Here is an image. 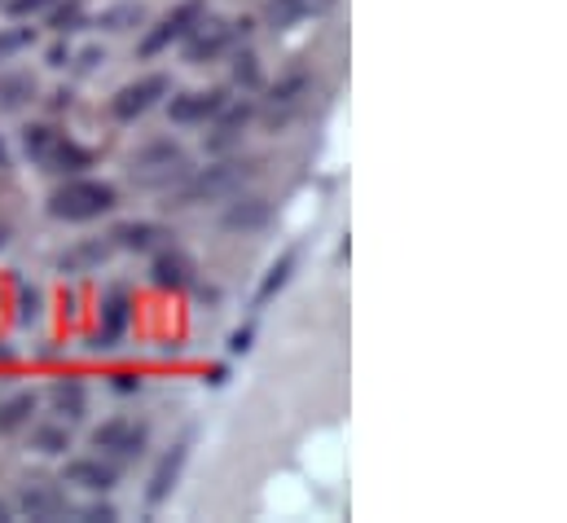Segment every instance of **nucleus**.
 <instances>
[{"label":"nucleus","mask_w":567,"mask_h":523,"mask_svg":"<svg viewBox=\"0 0 567 523\" xmlns=\"http://www.w3.org/2000/svg\"><path fill=\"white\" fill-rule=\"evenodd\" d=\"M0 172H9V145L0 141Z\"/></svg>","instance_id":"nucleus-36"},{"label":"nucleus","mask_w":567,"mask_h":523,"mask_svg":"<svg viewBox=\"0 0 567 523\" xmlns=\"http://www.w3.org/2000/svg\"><path fill=\"white\" fill-rule=\"evenodd\" d=\"M18 317H22V321H35V317H40V290H27V286H22V312H18Z\"/></svg>","instance_id":"nucleus-31"},{"label":"nucleus","mask_w":567,"mask_h":523,"mask_svg":"<svg viewBox=\"0 0 567 523\" xmlns=\"http://www.w3.org/2000/svg\"><path fill=\"white\" fill-rule=\"evenodd\" d=\"M128 172L145 189H172L181 176H189V154L176 141H150L145 150L133 154Z\"/></svg>","instance_id":"nucleus-2"},{"label":"nucleus","mask_w":567,"mask_h":523,"mask_svg":"<svg viewBox=\"0 0 567 523\" xmlns=\"http://www.w3.org/2000/svg\"><path fill=\"white\" fill-rule=\"evenodd\" d=\"M145 440H150V427L137 422V418H111L93 431V444L102 453H115V458H142Z\"/></svg>","instance_id":"nucleus-4"},{"label":"nucleus","mask_w":567,"mask_h":523,"mask_svg":"<svg viewBox=\"0 0 567 523\" xmlns=\"http://www.w3.org/2000/svg\"><path fill=\"white\" fill-rule=\"evenodd\" d=\"M49 400H53V413H58L62 422H80L84 409H89V392H84L80 379H58L53 392H49Z\"/></svg>","instance_id":"nucleus-16"},{"label":"nucleus","mask_w":567,"mask_h":523,"mask_svg":"<svg viewBox=\"0 0 567 523\" xmlns=\"http://www.w3.org/2000/svg\"><path fill=\"white\" fill-rule=\"evenodd\" d=\"M80 520L84 523H111L115 520V506H106V502H102V506H84V511H80Z\"/></svg>","instance_id":"nucleus-32"},{"label":"nucleus","mask_w":567,"mask_h":523,"mask_svg":"<svg viewBox=\"0 0 567 523\" xmlns=\"http://www.w3.org/2000/svg\"><path fill=\"white\" fill-rule=\"evenodd\" d=\"M9 520V506H4V502H0V523Z\"/></svg>","instance_id":"nucleus-39"},{"label":"nucleus","mask_w":567,"mask_h":523,"mask_svg":"<svg viewBox=\"0 0 567 523\" xmlns=\"http://www.w3.org/2000/svg\"><path fill=\"white\" fill-rule=\"evenodd\" d=\"M185 462H189V440L172 444V453H167V458L154 466V475H150V489H145V502H150V506H163V502H167V493L176 489V480H181Z\"/></svg>","instance_id":"nucleus-10"},{"label":"nucleus","mask_w":567,"mask_h":523,"mask_svg":"<svg viewBox=\"0 0 567 523\" xmlns=\"http://www.w3.org/2000/svg\"><path fill=\"white\" fill-rule=\"evenodd\" d=\"M49 4H58V0H4V9H9L13 18H27V13H40V9H49Z\"/></svg>","instance_id":"nucleus-30"},{"label":"nucleus","mask_w":567,"mask_h":523,"mask_svg":"<svg viewBox=\"0 0 567 523\" xmlns=\"http://www.w3.org/2000/svg\"><path fill=\"white\" fill-rule=\"evenodd\" d=\"M115 480H120V471H115L111 462H102V458H80V462H71L66 475H62V484H75V489H84V493H111Z\"/></svg>","instance_id":"nucleus-11"},{"label":"nucleus","mask_w":567,"mask_h":523,"mask_svg":"<svg viewBox=\"0 0 567 523\" xmlns=\"http://www.w3.org/2000/svg\"><path fill=\"white\" fill-rule=\"evenodd\" d=\"M40 167L62 172V176H75V172H84V167H89V150H84V145H75V141H66V136H58L53 154H49Z\"/></svg>","instance_id":"nucleus-19"},{"label":"nucleus","mask_w":567,"mask_h":523,"mask_svg":"<svg viewBox=\"0 0 567 523\" xmlns=\"http://www.w3.org/2000/svg\"><path fill=\"white\" fill-rule=\"evenodd\" d=\"M163 238H172L163 225H150V221H137V225H120L115 234H111V243L115 247H124V252H154V247H163Z\"/></svg>","instance_id":"nucleus-17"},{"label":"nucleus","mask_w":567,"mask_h":523,"mask_svg":"<svg viewBox=\"0 0 567 523\" xmlns=\"http://www.w3.org/2000/svg\"><path fill=\"white\" fill-rule=\"evenodd\" d=\"M31 444H35L40 453H66V449H71V431H66V422H58V427H35V431H31Z\"/></svg>","instance_id":"nucleus-25"},{"label":"nucleus","mask_w":567,"mask_h":523,"mask_svg":"<svg viewBox=\"0 0 567 523\" xmlns=\"http://www.w3.org/2000/svg\"><path fill=\"white\" fill-rule=\"evenodd\" d=\"M49 62H53V66H66V49H62V44H58V49H53V53H49Z\"/></svg>","instance_id":"nucleus-35"},{"label":"nucleus","mask_w":567,"mask_h":523,"mask_svg":"<svg viewBox=\"0 0 567 523\" xmlns=\"http://www.w3.org/2000/svg\"><path fill=\"white\" fill-rule=\"evenodd\" d=\"M203 13V0H185V4H176L167 18H158V27L154 31H145L142 40V58H154V53H163L172 40H181L189 27H194V18Z\"/></svg>","instance_id":"nucleus-7"},{"label":"nucleus","mask_w":567,"mask_h":523,"mask_svg":"<svg viewBox=\"0 0 567 523\" xmlns=\"http://www.w3.org/2000/svg\"><path fill=\"white\" fill-rule=\"evenodd\" d=\"M225 102H229V98H225L220 89H207V93H181V98H172L167 115H172V124H203V120L220 115Z\"/></svg>","instance_id":"nucleus-9"},{"label":"nucleus","mask_w":567,"mask_h":523,"mask_svg":"<svg viewBox=\"0 0 567 523\" xmlns=\"http://www.w3.org/2000/svg\"><path fill=\"white\" fill-rule=\"evenodd\" d=\"M163 93H167V75H145V80H137V84H124V89L111 98V115L128 124V120L145 115Z\"/></svg>","instance_id":"nucleus-6"},{"label":"nucleus","mask_w":567,"mask_h":523,"mask_svg":"<svg viewBox=\"0 0 567 523\" xmlns=\"http://www.w3.org/2000/svg\"><path fill=\"white\" fill-rule=\"evenodd\" d=\"M4 243H9V229H4V225H0V247H4Z\"/></svg>","instance_id":"nucleus-38"},{"label":"nucleus","mask_w":567,"mask_h":523,"mask_svg":"<svg viewBox=\"0 0 567 523\" xmlns=\"http://www.w3.org/2000/svg\"><path fill=\"white\" fill-rule=\"evenodd\" d=\"M111 252H115V243H111V238H93V243L71 247L66 256H58V268H62V273H89V268L106 264V256H111Z\"/></svg>","instance_id":"nucleus-18"},{"label":"nucleus","mask_w":567,"mask_h":523,"mask_svg":"<svg viewBox=\"0 0 567 523\" xmlns=\"http://www.w3.org/2000/svg\"><path fill=\"white\" fill-rule=\"evenodd\" d=\"M295 264H299V252H295V247H286L282 256L274 260V268L265 273V281H260V290H256V308H265V304H269V299H274V295L282 290L286 281H290V273H295Z\"/></svg>","instance_id":"nucleus-20"},{"label":"nucleus","mask_w":567,"mask_h":523,"mask_svg":"<svg viewBox=\"0 0 567 523\" xmlns=\"http://www.w3.org/2000/svg\"><path fill=\"white\" fill-rule=\"evenodd\" d=\"M18 511L27 520H58V515H66V493L58 484H49V480H31L22 489V498H18Z\"/></svg>","instance_id":"nucleus-8"},{"label":"nucleus","mask_w":567,"mask_h":523,"mask_svg":"<svg viewBox=\"0 0 567 523\" xmlns=\"http://www.w3.org/2000/svg\"><path fill=\"white\" fill-rule=\"evenodd\" d=\"M185 40V58L189 62H212L216 53H225L229 49V40H234V27L225 22V18H194V27L181 35Z\"/></svg>","instance_id":"nucleus-5"},{"label":"nucleus","mask_w":567,"mask_h":523,"mask_svg":"<svg viewBox=\"0 0 567 523\" xmlns=\"http://www.w3.org/2000/svg\"><path fill=\"white\" fill-rule=\"evenodd\" d=\"M80 13H84V4H80V0H66L62 9H53L49 27H53V31H75V27H80Z\"/></svg>","instance_id":"nucleus-29"},{"label":"nucleus","mask_w":567,"mask_h":523,"mask_svg":"<svg viewBox=\"0 0 567 523\" xmlns=\"http://www.w3.org/2000/svg\"><path fill=\"white\" fill-rule=\"evenodd\" d=\"M334 0H269L265 4V22L269 27H295V22H303V18H317V13H326Z\"/></svg>","instance_id":"nucleus-14"},{"label":"nucleus","mask_w":567,"mask_h":523,"mask_svg":"<svg viewBox=\"0 0 567 523\" xmlns=\"http://www.w3.org/2000/svg\"><path fill=\"white\" fill-rule=\"evenodd\" d=\"M31 98H35V80H31V75H22V71L0 75V111H18V106H27Z\"/></svg>","instance_id":"nucleus-22"},{"label":"nucleus","mask_w":567,"mask_h":523,"mask_svg":"<svg viewBox=\"0 0 567 523\" xmlns=\"http://www.w3.org/2000/svg\"><path fill=\"white\" fill-rule=\"evenodd\" d=\"M269 221H274V207H269L265 198H234V203H229V212L220 216V225H225V229H234V234H238V229H243V234L265 229Z\"/></svg>","instance_id":"nucleus-13"},{"label":"nucleus","mask_w":567,"mask_h":523,"mask_svg":"<svg viewBox=\"0 0 567 523\" xmlns=\"http://www.w3.org/2000/svg\"><path fill=\"white\" fill-rule=\"evenodd\" d=\"M133 22H142V9L137 4H124V9H106L102 13V27L106 31H128Z\"/></svg>","instance_id":"nucleus-28"},{"label":"nucleus","mask_w":567,"mask_h":523,"mask_svg":"<svg viewBox=\"0 0 567 523\" xmlns=\"http://www.w3.org/2000/svg\"><path fill=\"white\" fill-rule=\"evenodd\" d=\"M251 167L247 163H216L198 176H181V185L172 189V203L176 207H189V203H212V198H229L247 185Z\"/></svg>","instance_id":"nucleus-3"},{"label":"nucleus","mask_w":567,"mask_h":523,"mask_svg":"<svg viewBox=\"0 0 567 523\" xmlns=\"http://www.w3.org/2000/svg\"><path fill=\"white\" fill-rule=\"evenodd\" d=\"M31 40H35L31 27H4V31H0V62H9V58L22 53V49H31Z\"/></svg>","instance_id":"nucleus-27"},{"label":"nucleus","mask_w":567,"mask_h":523,"mask_svg":"<svg viewBox=\"0 0 567 523\" xmlns=\"http://www.w3.org/2000/svg\"><path fill=\"white\" fill-rule=\"evenodd\" d=\"M128 312H133V299H128L124 286H115V290L106 295V304H102V330L93 335V348H111V343L128 330Z\"/></svg>","instance_id":"nucleus-12"},{"label":"nucleus","mask_w":567,"mask_h":523,"mask_svg":"<svg viewBox=\"0 0 567 523\" xmlns=\"http://www.w3.org/2000/svg\"><path fill=\"white\" fill-rule=\"evenodd\" d=\"M247 348H251V330H234V339H229V352H234V357H243Z\"/></svg>","instance_id":"nucleus-33"},{"label":"nucleus","mask_w":567,"mask_h":523,"mask_svg":"<svg viewBox=\"0 0 567 523\" xmlns=\"http://www.w3.org/2000/svg\"><path fill=\"white\" fill-rule=\"evenodd\" d=\"M115 203H120V189L106 181H66L62 189H53L49 216L53 221H93V216L111 212Z\"/></svg>","instance_id":"nucleus-1"},{"label":"nucleus","mask_w":567,"mask_h":523,"mask_svg":"<svg viewBox=\"0 0 567 523\" xmlns=\"http://www.w3.org/2000/svg\"><path fill=\"white\" fill-rule=\"evenodd\" d=\"M31 413H35V396H31V392L9 396V400L0 404V435H13V431H22V427L31 422Z\"/></svg>","instance_id":"nucleus-21"},{"label":"nucleus","mask_w":567,"mask_h":523,"mask_svg":"<svg viewBox=\"0 0 567 523\" xmlns=\"http://www.w3.org/2000/svg\"><path fill=\"white\" fill-rule=\"evenodd\" d=\"M308 93V75H290L282 80L278 89H274V98H269V111H274V120H286L295 106H299V98Z\"/></svg>","instance_id":"nucleus-23"},{"label":"nucleus","mask_w":567,"mask_h":523,"mask_svg":"<svg viewBox=\"0 0 567 523\" xmlns=\"http://www.w3.org/2000/svg\"><path fill=\"white\" fill-rule=\"evenodd\" d=\"M150 273H154V286H163V290H185L194 281V264L181 252H158Z\"/></svg>","instance_id":"nucleus-15"},{"label":"nucleus","mask_w":567,"mask_h":523,"mask_svg":"<svg viewBox=\"0 0 567 523\" xmlns=\"http://www.w3.org/2000/svg\"><path fill=\"white\" fill-rule=\"evenodd\" d=\"M58 136L62 132H53L49 124H31V129L22 132V145H27V154L35 158V163H44L49 154H53V145H58Z\"/></svg>","instance_id":"nucleus-24"},{"label":"nucleus","mask_w":567,"mask_h":523,"mask_svg":"<svg viewBox=\"0 0 567 523\" xmlns=\"http://www.w3.org/2000/svg\"><path fill=\"white\" fill-rule=\"evenodd\" d=\"M0 361H13V348H4V343H0Z\"/></svg>","instance_id":"nucleus-37"},{"label":"nucleus","mask_w":567,"mask_h":523,"mask_svg":"<svg viewBox=\"0 0 567 523\" xmlns=\"http://www.w3.org/2000/svg\"><path fill=\"white\" fill-rule=\"evenodd\" d=\"M115 388H120V392H137L142 379H133V375H115Z\"/></svg>","instance_id":"nucleus-34"},{"label":"nucleus","mask_w":567,"mask_h":523,"mask_svg":"<svg viewBox=\"0 0 567 523\" xmlns=\"http://www.w3.org/2000/svg\"><path fill=\"white\" fill-rule=\"evenodd\" d=\"M234 80H238L243 89H260V58H256L251 49H238V58H234Z\"/></svg>","instance_id":"nucleus-26"}]
</instances>
